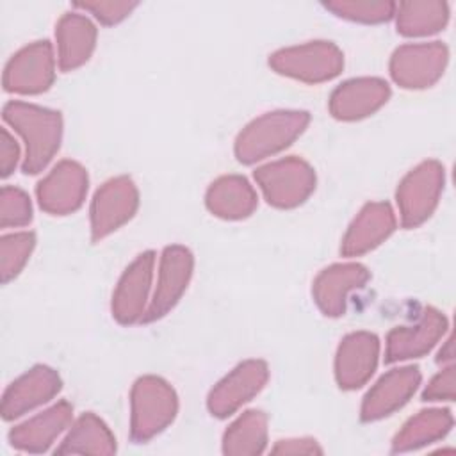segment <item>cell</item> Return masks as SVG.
Returning a JSON list of instances; mask_svg holds the SVG:
<instances>
[{"instance_id":"1","label":"cell","mask_w":456,"mask_h":456,"mask_svg":"<svg viewBox=\"0 0 456 456\" xmlns=\"http://www.w3.org/2000/svg\"><path fill=\"white\" fill-rule=\"evenodd\" d=\"M2 118L25 142L21 171L41 173L59 151L62 137V116L57 110L25 102H7Z\"/></svg>"},{"instance_id":"2","label":"cell","mask_w":456,"mask_h":456,"mask_svg":"<svg viewBox=\"0 0 456 456\" xmlns=\"http://www.w3.org/2000/svg\"><path fill=\"white\" fill-rule=\"evenodd\" d=\"M305 110H273L248 123L235 139V157L242 164H255L290 146L308 126Z\"/></svg>"},{"instance_id":"3","label":"cell","mask_w":456,"mask_h":456,"mask_svg":"<svg viewBox=\"0 0 456 456\" xmlns=\"http://www.w3.org/2000/svg\"><path fill=\"white\" fill-rule=\"evenodd\" d=\"M176 411L178 397L166 379L139 378L130 392V438L137 444L148 442L175 420Z\"/></svg>"},{"instance_id":"4","label":"cell","mask_w":456,"mask_h":456,"mask_svg":"<svg viewBox=\"0 0 456 456\" xmlns=\"http://www.w3.org/2000/svg\"><path fill=\"white\" fill-rule=\"evenodd\" d=\"M269 66L285 77L319 84L335 78L344 68L340 48L330 41H308L269 55Z\"/></svg>"},{"instance_id":"5","label":"cell","mask_w":456,"mask_h":456,"mask_svg":"<svg viewBox=\"0 0 456 456\" xmlns=\"http://www.w3.org/2000/svg\"><path fill=\"white\" fill-rule=\"evenodd\" d=\"M255 180L267 203L276 208H294L315 189L314 167L294 155L256 167Z\"/></svg>"},{"instance_id":"6","label":"cell","mask_w":456,"mask_h":456,"mask_svg":"<svg viewBox=\"0 0 456 456\" xmlns=\"http://www.w3.org/2000/svg\"><path fill=\"white\" fill-rule=\"evenodd\" d=\"M444 166L438 160H424L401 180L395 200L404 228H415L433 214L444 189Z\"/></svg>"},{"instance_id":"7","label":"cell","mask_w":456,"mask_h":456,"mask_svg":"<svg viewBox=\"0 0 456 456\" xmlns=\"http://www.w3.org/2000/svg\"><path fill=\"white\" fill-rule=\"evenodd\" d=\"M139 207V192L132 178L116 176L107 180L91 203V240L100 242L126 221Z\"/></svg>"},{"instance_id":"8","label":"cell","mask_w":456,"mask_h":456,"mask_svg":"<svg viewBox=\"0 0 456 456\" xmlns=\"http://www.w3.org/2000/svg\"><path fill=\"white\" fill-rule=\"evenodd\" d=\"M447 59V46L440 41L403 45L392 53L390 75L404 89H424L442 77Z\"/></svg>"},{"instance_id":"9","label":"cell","mask_w":456,"mask_h":456,"mask_svg":"<svg viewBox=\"0 0 456 456\" xmlns=\"http://www.w3.org/2000/svg\"><path fill=\"white\" fill-rule=\"evenodd\" d=\"M55 78V59L50 41H34L16 52L4 69V89L18 94L46 91Z\"/></svg>"},{"instance_id":"10","label":"cell","mask_w":456,"mask_h":456,"mask_svg":"<svg viewBox=\"0 0 456 456\" xmlns=\"http://www.w3.org/2000/svg\"><path fill=\"white\" fill-rule=\"evenodd\" d=\"M87 171L75 160H61L37 183L39 207L52 216H66L78 210L87 194Z\"/></svg>"},{"instance_id":"11","label":"cell","mask_w":456,"mask_h":456,"mask_svg":"<svg viewBox=\"0 0 456 456\" xmlns=\"http://www.w3.org/2000/svg\"><path fill=\"white\" fill-rule=\"evenodd\" d=\"M269 369L264 360H246L230 370L208 394L207 406L214 417L224 419L251 401L267 383Z\"/></svg>"},{"instance_id":"12","label":"cell","mask_w":456,"mask_h":456,"mask_svg":"<svg viewBox=\"0 0 456 456\" xmlns=\"http://www.w3.org/2000/svg\"><path fill=\"white\" fill-rule=\"evenodd\" d=\"M194 269L192 253L180 244L164 248L159 267V280L150 306L142 317V322H151L164 317L185 292Z\"/></svg>"},{"instance_id":"13","label":"cell","mask_w":456,"mask_h":456,"mask_svg":"<svg viewBox=\"0 0 456 456\" xmlns=\"http://www.w3.org/2000/svg\"><path fill=\"white\" fill-rule=\"evenodd\" d=\"M155 267V253L144 251L121 274L112 294V317L119 324H134L142 321L146 314L148 294L151 289Z\"/></svg>"},{"instance_id":"14","label":"cell","mask_w":456,"mask_h":456,"mask_svg":"<svg viewBox=\"0 0 456 456\" xmlns=\"http://www.w3.org/2000/svg\"><path fill=\"white\" fill-rule=\"evenodd\" d=\"M447 331V319L433 306L422 310L415 324L397 326L387 335L385 362L394 363L408 358H420L429 353Z\"/></svg>"},{"instance_id":"15","label":"cell","mask_w":456,"mask_h":456,"mask_svg":"<svg viewBox=\"0 0 456 456\" xmlns=\"http://www.w3.org/2000/svg\"><path fill=\"white\" fill-rule=\"evenodd\" d=\"M370 278L365 265L358 262L333 264L322 269L312 285V296L319 310L328 317L346 314L349 296L362 289Z\"/></svg>"},{"instance_id":"16","label":"cell","mask_w":456,"mask_h":456,"mask_svg":"<svg viewBox=\"0 0 456 456\" xmlns=\"http://www.w3.org/2000/svg\"><path fill=\"white\" fill-rule=\"evenodd\" d=\"M379 338L370 331L346 335L335 354V378L340 388L354 390L365 385L378 367Z\"/></svg>"},{"instance_id":"17","label":"cell","mask_w":456,"mask_h":456,"mask_svg":"<svg viewBox=\"0 0 456 456\" xmlns=\"http://www.w3.org/2000/svg\"><path fill=\"white\" fill-rule=\"evenodd\" d=\"M62 387V381L48 365H34L25 374L16 378L2 395V417L12 420L23 413L53 399Z\"/></svg>"},{"instance_id":"18","label":"cell","mask_w":456,"mask_h":456,"mask_svg":"<svg viewBox=\"0 0 456 456\" xmlns=\"http://www.w3.org/2000/svg\"><path fill=\"white\" fill-rule=\"evenodd\" d=\"M420 385L419 367H397L383 374L365 394L360 408L363 422L379 420L403 408Z\"/></svg>"},{"instance_id":"19","label":"cell","mask_w":456,"mask_h":456,"mask_svg":"<svg viewBox=\"0 0 456 456\" xmlns=\"http://www.w3.org/2000/svg\"><path fill=\"white\" fill-rule=\"evenodd\" d=\"M390 98V86L376 77L351 78L330 96V112L340 121H356L374 114Z\"/></svg>"},{"instance_id":"20","label":"cell","mask_w":456,"mask_h":456,"mask_svg":"<svg viewBox=\"0 0 456 456\" xmlns=\"http://www.w3.org/2000/svg\"><path fill=\"white\" fill-rule=\"evenodd\" d=\"M395 224V214L388 203H367L349 224L342 239L340 253L344 256H360L378 248L383 240H387L392 235Z\"/></svg>"},{"instance_id":"21","label":"cell","mask_w":456,"mask_h":456,"mask_svg":"<svg viewBox=\"0 0 456 456\" xmlns=\"http://www.w3.org/2000/svg\"><path fill=\"white\" fill-rule=\"evenodd\" d=\"M73 406L68 401H59L48 410L14 426L9 431V442L23 452H45L53 440L69 426Z\"/></svg>"},{"instance_id":"22","label":"cell","mask_w":456,"mask_h":456,"mask_svg":"<svg viewBox=\"0 0 456 456\" xmlns=\"http://www.w3.org/2000/svg\"><path fill=\"white\" fill-rule=\"evenodd\" d=\"M57 64L61 71H73L86 64L96 45V27L80 12H66L55 25Z\"/></svg>"},{"instance_id":"23","label":"cell","mask_w":456,"mask_h":456,"mask_svg":"<svg viewBox=\"0 0 456 456\" xmlns=\"http://www.w3.org/2000/svg\"><path fill=\"white\" fill-rule=\"evenodd\" d=\"M207 208L221 219H244L258 205L253 185L240 175H224L214 180L205 196Z\"/></svg>"},{"instance_id":"24","label":"cell","mask_w":456,"mask_h":456,"mask_svg":"<svg viewBox=\"0 0 456 456\" xmlns=\"http://www.w3.org/2000/svg\"><path fill=\"white\" fill-rule=\"evenodd\" d=\"M452 428L449 410H422L408 419L392 440V452H408L444 438Z\"/></svg>"},{"instance_id":"25","label":"cell","mask_w":456,"mask_h":456,"mask_svg":"<svg viewBox=\"0 0 456 456\" xmlns=\"http://www.w3.org/2000/svg\"><path fill=\"white\" fill-rule=\"evenodd\" d=\"M116 438L107 424L94 413L80 415L55 454H114Z\"/></svg>"},{"instance_id":"26","label":"cell","mask_w":456,"mask_h":456,"mask_svg":"<svg viewBox=\"0 0 456 456\" xmlns=\"http://www.w3.org/2000/svg\"><path fill=\"white\" fill-rule=\"evenodd\" d=\"M267 415L248 410L239 415L223 435V452L233 456L262 454L267 445Z\"/></svg>"},{"instance_id":"27","label":"cell","mask_w":456,"mask_h":456,"mask_svg":"<svg viewBox=\"0 0 456 456\" xmlns=\"http://www.w3.org/2000/svg\"><path fill=\"white\" fill-rule=\"evenodd\" d=\"M397 32L408 37L429 36L442 30L449 20V5L438 0H413L395 4Z\"/></svg>"},{"instance_id":"28","label":"cell","mask_w":456,"mask_h":456,"mask_svg":"<svg viewBox=\"0 0 456 456\" xmlns=\"http://www.w3.org/2000/svg\"><path fill=\"white\" fill-rule=\"evenodd\" d=\"M34 246L36 235L32 232L9 233L0 239V273L4 283L20 274Z\"/></svg>"},{"instance_id":"29","label":"cell","mask_w":456,"mask_h":456,"mask_svg":"<svg viewBox=\"0 0 456 456\" xmlns=\"http://www.w3.org/2000/svg\"><path fill=\"white\" fill-rule=\"evenodd\" d=\"M324 7L333 14L362 23H381L388 21L395 12L394 2H370V0H337L326 2Z\"/></svg>"},{"instance_id":"30","label":"cell","mask_w":456,"mask_h":456,"mask_svg":"<svg viewBox=\"0 0 456 456\" xmlns=\"http://www.w3.org/2000/svg\"><path fill=\"white\" fill-rule=\"evenodd\" d=\"M32 221V205L25 191L14 185H4L0 192V226H25Z\"/></svg>"},{"instance_id":"31","label":"cell","mask_w":456,"mask_h":456,"mask_svg":"<svg viewBox=\"0 0 456 456\" xmlns=\"http://www.w3.org/2000/svg\"><path fill=\"white\" fill-rule=\"evenodd\" d=\"M73 7L91 12L103 25H114L125 20L135 7L137 2H114V0H94V2H77Z\"/></svg>"},{"instance_id":"32","label":"cell","mask_w":456,"mask_h":456,"mask_svg":"<svg viewBox=\"0 0 456 456\" xmlns=\"http://www.w3.org/2000/svg\"><path fill=\"white\" fill-rule=\"evenodd\" d=\"M424 401H454V365L445 367L426 385Z\"/></svg>"},{"instance_id":"33","label":"cell","mask_w":456,"mask_h":456,"mask_svg":"<svg viewBox=\"0 0 456 456\" xmlns=\"http://www.w3.org/2000/svg\"><path fill=\"white\" fill-rule=\"evenodd\" d=\"M20 160V146L7 128L0 130V175L9 176Z\"/></svg>"},{"instance_id":"34","label":"cell","mask_w":456,"mask_h":456,"mask_svg":"<svg viewBox=\"0 0 456 456\" xmlns=\"http://www.w3.org/2000/svg\"><path fill=\"white\" fill-rule=\"evenodd\" d=\"M274 454H321L322 449L314 438H287L278 440L271 449Z\"/></svg>"},{"instance_id":"35","label":"cell","mask_w":456,"mask_h":456,"mask_svg":"<svg viewBox=\"0 0 456 456\" xmlns=\"http://www.w3.org/2000/svg\"><path fill=\"white\" fill-rule=\"evenodd\" d=\"M445 347H447V349H442V351L438 353V358H436L438 362H444V360H451V358H452V351H451L452 340H451V338L445 342Z\"/></svg>"}]
</instances>
